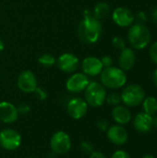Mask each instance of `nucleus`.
Here are the masks:
<instances>
[{"label":"nucleus","mask_w":157,"mask_h":158,"mask_svg":"<svg viewBox=\"0 0 157 158\" xmlns=\"http://www.w3.org/2000/svg\"><path fill=\"white\" fill-rule=\"evenodd\" d=\"M103 31V25L100 19H96L89 10L83 13V19L80 21L78 26V35L81 42L84 44L96 43Z\"/></svg>","instance_id":"obj_1"},{"label":"nucleus","mask_w":157,"mask_h":158,"mask_svg":"<svg viewBox=\"0 0 157 158\" xmlns=\"http://www.w3.org/2000/svg\"><path fill=\"white\" fill-rule=\"evenodd\" d=\"M100 81L105 88L117 90L122 88L127 82V75L123 69L117 67L104 68L100 73Z\"/></svg>","instance_id":"obj_2"},{"label":"nucleus","mask_w":157,"mask_h":158,"mask_svg":"<svg viewBox=\"0 0 157 158\" xmlns=\"http://www.w3.org/2000/svg\"><path fill=\"white\" fill-rule=\"evenodd\" d=\"M128 40L130 45L138 50L145 48L151 41V32L144 24H132L128 31Z\"/></svg>","instance_id":"obj_3"},{"label":"nucleus","mask_w":157,"mask_h":158,"mask_svg":"<svg viewBox=\"0 0 157 158\" xmlns=\"http://www.w3.org/2000/svg\"><path fill=\"white\" fill-rule=\"evenodd\" d=\"M84 92V100L92 107H100L105 102L106 90L100 82L90 81Z\"/></svg>","instance_id":"obj_4"},{"label":"nucleus","mask_w":157,"mask_h":158,"mask_svg":"<svg viewBox=\"0 0 157 158\" xmlns=\"http://www.w3.org/2000/svg\"><path fill=\"white\" fill-rule=\"evenodd\" d=\"M121 102L127 107H134L143 103L145 98V91L139 84L126 86L120 94Z\"/></svg>","instance_id":"obj_5"},{"label":"nucleus","mask_w":157,"mask_h":158,"mask_svg":"<svg viewBox=\"0 0 157 158\" xmlns=\"http://www.w3.org/2000/svg\"><path fill=\"white\" fill-rule=\"evenodd\" d=\"M50 147L55 154L65 155L71 148V139L67 132L56 131L50 139Z\"/></svg>","instance_id":"obj_6"},{"label":"nucleus","mask_w":157,"mask_h":158,"mask_svg":"<svg viewBox=\"0 0 157 158\" xmlns=\"http://www.w3.org/2000/svg\"><path fill=\"white\" fill-rule=\"evenodd\" d=\"M21 135L13 129H4L0 131V145L7 151H14L21 144Z\"/></svg>","instance_id":"obj_7"},{"label":"nucleus","mask_w":157,"mask_h":158,"mask_svg":"<svg viewBox=\"0 0 157 158\" xmlns=\"http://www.w3.org/2000/svg\"><path fill=\"white\" fill-rule=\"evenodd\" d=\"M88 104L81 97L71 98L67 105V112L73 119H81L88 112Z\"/></svg>","instance_id":"obj_8"},{"label":"nucleus","mask_w":157,"mask_h":158,"mask_svg":"<svg viewBox=\"0 0 157 158\" xmlns=\"http://www.w3.org/2000/svg\"><path fill=\"white\" fill-rule=\"evenodd\" d=\"M90 83L89 78L84 73L72 74L66 82V88L72 94H79L83 92Z\"/></svg>","instance_id":"obj_9"},{"label":"nucleus","mask_w":157,"mask_h":158,"mask_svg":"<svg viewBox=\"0 0 157 158\" xmlns=\"http://www.w3.org/2000/svg\"><path fill=\"white\" fill-rule=\"evenodd\" d=\"M17 85L23 93H33L37 88V79L31 70H24L19 73L17 80Z\"/></svg>","instance_id":"obj_10"},{"label":"nucleus","mask_w":157,"mask_h":158,"mask_svg":"<svg viewBox=\"0 0 157 158\" xmlns=\"http://www.w3.org/2000/svg\"><path fill=\"white\" fill-rule=\"evenodd\" d=\"M112 19L119 27H130L135 20L132 11L125 6L117 7L112 13Z\"/></svg>","instance_id":"obj_11"},{"label":"nucleus","mask_w":157,"mask_h":158,"mask_svg":"<svg viewBox=\"0 0 157 158\" xmlns=\"http://www.w3.org/2000/svg\"><path fill=\"white\" fill-rule=\"evenodd\" d=\"M56 65L60 70L66 73H73L80 66V60L77 56L70 53H64L56 60Z\"/></svg>","instance_id":"obj_12"},{"label":"nucleus","mask_w":157,"mask_h":158,"mask_svg":"<svg viewBox=\"0 0 157 158\" xmlns=\"http://www.w3.org/2000/svg\"><path fill=\"white\" fill-rule=\"evenodd\" d=\"M106 135L108 140L118 146L124 145L129 140V135L126 129L122 125L118 124L110 126L106 131Z\"/></svg>","instance_id":"obj_13"},{"label":"nucleus","mask_w":157,"mask_h":158,"mask_svg":"<svg viewBox=\"0 0 157 158\" xmlns=\"http://www.w3.org/2000/svg\"><path fill=\"white\" fill-rule=\"evenodd\" d=\"M81 69L85 75L94 77L102 72L104 67L100 58L95 56H87L81 62Z\"/></svg>","instance_id":"obj_14"},{"label":"nucleus","mask_w":157,"mask_h":158,"mask_svg":"<svg viewBox=\"0 0 157 158\" xmlns=\"http://www.w3.org/2000/svg\"><path fill=\"white\" fill-rule=\"evenodd\" d=\"M19 118L17 107L10 102H0V120L5 124H12Z\"/></svg>","instance_id":"obj_15"},{"label":"nucleus","mask_w":157,"mask_h":158,"mask_svg":"<svg viewBox=\"0 0 157 158\" xmlns=\"http://www.w3.org/2000/svg\"><path fill=\"white\" fill-rule=\"evenodd\" d=\"M133 127L139 132L142 133L149 132L154 127L153 117L144 112H141L137 114L133 119Z\"/></svg>","instance_id":"obj_16"},{"label":"nucleus","mask_w":157,"mask_h":158,"mask_svg":"<svg viewBox=\"0 0 157 158\" xmlns=\"http://www.w3.org/2000/svg\"><path fill=\"white\" fill-rule=\"evenodd\" d=\"M136 62V54L131 48L125 47L120 51L118 56V65L121 69L124 71L130 70Z\"/></svg>","instance_id":"obj_17"},{"label":"nucleus","mask_w":157,"mask_h":158,"mask_svg":"<svg viewBox=\"0 0 157 158\" xmlns=\"http://www.w3.org/2000/svg\"><path fill=\"white\" fill-rule=\"evenodd\" d=\"M112 118L118 125H126L131 120V112L126 106H116L112 110Z\"/></svg>","instance_id":"obj_18"},{"label":"nucleus","mask_w":157,"mask_h":158,"mask_svg":"<svg viewBox=\"0 0 157 158\" xmlns=\"http://www.w3.org/2000/svg\"><path fill=\"white\" fill-rule=\"evenodd\" d=\"M142 104H143V108L144 113L152 117L157 113V99L154 96L145 97Z\"/></svg>","instance_id":"obj_19"},{"label":"nucleus","mask_w":157,"mask_h":158,"mask_svg":"<svg viewBox=\"0 0 157 158\" xmlns=\"http://www.w3.org/2000/svg\"><path fill=\"white\" fill-rule=\"evenodd\" d=\"M110 13V6L106 2H99L94 6L93 15L98 19H102L106 18Z\"/></svg>","instance_id":"obj_20"},{"label":"nucleus","mask_w":157,"mask_h":158,"mask_svg":"<svg viewBox=\"0 0 157 158\" xmlns=\"http://www.w3.org/2000/svg\"><path fill=\"white\" fill-rule=\"evenodd\" d=\"M38 62L44 68H50L56 63V58L51 54H43L38 58Z\"/></svg>","instance_id":"obj_21"},{"label":"nucleus","mask_w":157,"mask_h":158,"mask_svg":"<svg viewBox=\"0 0 157 158\" xmlns=\"http://www.w3.org/2000/svg\"><path fill=\"white\" fill-rule=\"evenodd\" d=\"M105 102H106L108 105L113 106H118V105L121 103V96H120V94H118V93H111V94H109L108 95H106Z\"/></svg>","instance_id":"obj_22"},{"label":"nucleus","mask_w":157,"mask_h":158,"mask_svg":"<svg viewBox=\"0 0 157 158\" xmlns=\"http://www.w3.org/2000/svg\"><path fill=\"white\" fill-rule=\"evenodd\" d=\"M81 150L85 154V155H88L90 156L93 151H94V148H93V145L92 143L88 142V141H83L81 143Z\"/></svg>","instance_id":"obj_23"},{"label":"nucleus","mask_w":157,"mask_h":158,"mask_svg":"<svg viewBox=\"0 0 157 158\" xmlns=\"http://www.w3.org/2000/svg\"><path fill=\"white\" fill-rule=\"evenodd\" d=\"M112 44H113V46L118 49V50H122L126 47V44H125V41L122 37L120 36H115L112 40Z\"/></svg>","instance_id":"obj_24"},{"label":"nucleus","mask_w":157,"mask_h":158,"mask_svg":"<svg viewBox=\"0 0 157 158\" xmlns=\"http://www.w3.org/2000/svg\"><path fill=\"white\" fill-rule=\"evenodd\" d=\"M149 56H150V58L151 60L157 65V41L155 42L151 46H150V49H149Z\"/></svg>","instance_id":"obj_25"},{"label":"nucleus","mask_w":157,"mask_h":158,"mask_svg":"<svg viewBox=\"0 0 157 158\" xmlns=\"http://www.w3.org/2000/svg\"><path fill=\"white\" fill-rule=\"evenodd\" d=\"M18 113H19V116L21 115V116H26L29 114V112L31 111V107L28 104L26 103H23V104H20L18 107Z\"/></svg>","instance_id":"obj_26"},{"label":"nucleus","mask_w":157,"mask_h":158,"mask_svg":"<svg viewBox=\"0 0 157 158\" xmlns=\"http://www.w3.org/2000/svg\"><path fill=\"white\" fill-rule=\"evenodd\" d=\"M33 93H34L35 96H36L39 100H41V101H43V100H45V99L47 98V93H46V91L43 90V89L41 88V87H38V86H37V88L35 89V91H34Z\"/></svg>","instance_id":"obj_27"},{"label":"nucleus","mask_w":157,"mask_h":158,"mask_svg":"<svg viewBox=\"0 0 157 158\" xmlns=\"http://www.w3.org/2000/svg\"><path fill=\"white\" fill-rule=\"evenodd\" d=\"M96 126H97V128H98L101 131H106L108 130V128L110 127L108 120H106V119H105V118H101V119L97 120Z\"/></svg>","instance_id":"obj_28"},{"label":"nucleus","mask_w":157,"mask_h":158,"mask_svg":"<svg viewBox=\"0 0 157 158\" xmlns=\"http://www.w3.org/2000/svg\"><path fill=\"white\" fill-rule=\"evenodd\" d=\"M134 19L137 21V23L140 24H144V22L147 20V15L144 11H139L134 15Z\"/></svg>","instance_id":"obj_29"},{"label":"nucleus","mask_w":157,"mask_h":158,"mask_svg":"<svg viewBox=\"0 0 157 158\" xmlns=\"http://www.w3.org/2000/svg\"><path fill=\"white\" fill-rule=\"evenodd\" d=\"M110 158H131L130 156L124 150H118L116 151Z\"/></svg>","instance_id":"obj_30"},{"label":"nucleus","mask_w":157,"mask_h":158,"mask_svg":"<svg viewBox=\"0 0 157 158\" xmlns=\"http://www.w3.org/2000/svg\"><path fill=\"white\" fill-rule=\"evenodd\" d=\"M101 62H102V65L104 68H108V67H111L112 64H113V59L110 56H103L101 59Z\"/></svg>","instance_id":"obj_31"},{"label":"nucleus","mask_w":157,"mask_h":158,"mask_svg":"<svg viewBox=\"0 0 157 158\" xmlns=\"http://www.w3.org/2000/svg\"><path fill=\"white\" fill-rule=\"evenodd\" d=\"M89 158H106V156L100 151H93L89 156Z\"/></svg>","instance_id":"obj_32"},{"label":"nucleus","mask_w":157,"mask_h":158,"mask_svg":"<svg viewBox=\"0 0 157 158\" xmlns=\"http://www.w3.org/2000/svg\"><path fill=\"white\" fill-rule=\"evenodd\" d=\"M151 19L153 20V22L157 25V6H155L153 10H152V13H151Z\"/></svg>","instance_id":"obj_33"},{"label":"nucleus","mask_w":157,"mask_h":158,"mask_svg":"<svg viewBox=\"0 0 157 158\" xmlns=\"http://www.w3.org/2000/svg\"><path fill=\"white\" fill-rule=\"evenodd\" d=\"M152 81L154 83V85L157 87V68L154 70L153 75H152Z\"/></svg>","instance_id":"obj_34"},{"label":"nucleus","mask_w":157,"mask_h":158,"mask_svg":"<svg viewBox=\"0 0 157 158\" xmlns=\"http://www.w3.org/2000/svg\"><path fill=\"white\" fill-rule=\"evenodd\" d=\"M4 48H5V44H4V42L0 39V52H2V51L4 50Z\"/></svg>","instance_id":"obj_35"},{"label":"nucleus","mask_w":157,"mask_h":158,"mask_svg":"<svg viewBox=\"0 0 157 158\" xmlns=\"http://www.w3.org/2000/svg\"><path fill=\"white\" fill-rule=\"evenodd\" d=\"M153 123H154V127H155L157 129V116L153 118Z\"/></svg>","instance_id":"obj_36"},{"label":"nucleus","mask_w":157,"mask_h":158,"mask_svg":"<svg viewBox=\"0 0 157 158\" xmlns=\"http://www.w3.org/2000/svg\"><path fill=\"white\" fill-rule=\"evenodd\" d=\"M142 158H155V157H154V156H152V155H145V156H143Z\"/></svg>","instance_id":"obj_37"},{"label":"nucleus","mask_w":157,"mask_h":158,"mask_svg":"<svg viewBox=\"0 0 157 158\" xmlns=\"http://www.w3.org/2000/svg\"><path fill=\"white\" fill-rule=\"evenodd\" d=\"M29 158H31V157H29Z\"/></svg>","instance_id":"obj_38"}]
</instances>
